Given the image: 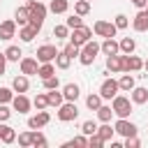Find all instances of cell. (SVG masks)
I'll list each match as a JSON object with an SVG mask.
<instances>
[{
  "label": "cell",
  "mask_w": 148,
  "mask_h": 148,
  "mask_svg": "<svg viewBox=\"0 0 148 148\" xmlns=\"http://www.w3.org/2000/svg\"><path fill=\"white\" fill-rule=\"evenodd\" d=\"M32 146H37V148H44L46 146V136L39 130H32Z\"/></svg>",
  "instance_id": "cell-36"
},
{
  "label": "cell",
  "mask_w": 148,
  "mask_h": 148,
  "mask_svg": "<svg viewBox=\"0 0 148 148\" xmlns=\"http://www.w3.org/2000/svg\"><path fill=\"white\" fill-rule=\"evenodd\" d=\"M37 28L35 25H30V23H25V25H21V30H18V37H21V42H32L35 37H37Z\"/></svg>",
  "instance_id": "cell-19"
},
{
  "label": "cell",
  "mask_w": 148,
  "mask_h": 148,
  "mask_svg": "<svg viewBox=\"0 0 148 148\" xmlns=\"http://www.w3.org/2000/svg\"><path fill=\"white\" fill-rule=\"evenodd\" d=\"M139 69H143V60H141L139 56L127 53V56L123 58V72H139Z\"/></svg>",
  "instance_id": "cell-11"
},
{
  "label": "cell",
  "mask_w": 148,
  "mask_h": 148,
  "mask_svg": "<svg viewBox=\"0 0 148 148\" xmlns=\"http://www.w3.org/2000/svg\"><path fill=\"white\" fill-rule=\"evenodd\" d=\"M134 86H136V81H134V76H132L130 72H127V74H123V76L118 79V88H120V90H127V92H130Z\"/></svg>",
  "instance_id": "cell-24"
},
{
  "label": "cell",
  "mask_w": 148,
  "mask_h": 148,
  "mask_svg": "<svg viewBox=\"0 0 148 148\" xmlns=\"http://www.w3.org/2000/svg\"><path fill=\"white\" fill-rule=\"evenodd\" d=\"M113 132H118L120 136H134L136 134V125L130 123L127 118H118L116 125H113Z\"/></svg>",
  "instance_id": "cell-8"
},
{
  "label": "cell",
  "mask_w": 148,
  "mask_h": 148,
  "mask_svg": "<svg viewBox=\"0 0 148 148\" xmlns=\"http://www.w3.org/2000/svg\"><path fill=\"white\" fill-rule=\"evenodd\" d=\"M88 2H92V0H88Z\"/></svg>",
  "instance_id": "cell-52"
},
{
  "label": "cell",
  "mask_w": 148,
  "mask_h": 148,
  "mask_svg": "<svg viewBox=\"0 0 148 148\" xmlns=\"http://www.w3.org/2000/svg\"><path fill=\"white\" fill-rule=\"evenodd\" d=\"M99 51H102L104 56H116V53H120V49H118V42H116L113 37H104V42L99 44Z\"/></svg>",
  "instance_id": "cell-15"
},
{
  "label": "cell",
  "mask_w": 148,
  "mask_h": 148,
  "mask_svg": "<svg viewBox=\"0 0 148 148\" xmlns=\"http://www.w3.org/2000/svg\"><path fill=\"white\" fill-rule=\"evenodd\" d=\"M79 95H81V90H79L76 83H65V86H62V97H65L67 102H76Z\"/></svg>",
  "instance_id": "cell-20"
},
{
  "label": "cell",
  "mask_w": 148,
  "mask_h": 148,
  "mask_svg": "<svg viewBox=\"0 0 148 148\" xmlns=\"http://www.w3.org/2000/svg\"><path fill=\"white\" fill-rule=\"evenodd\" d=\"M113 25H116L118 30H125V28L130 25V18H127L125 14H118V16H116V21H113Z\"/></svg>",
  "instance_id": "cell-38"
},
{
  "label": "cell",
  "mask_w": 148,
  "mask_h": 148,
  "mask_svg": "<svg viewBox=\"0 0 148 148\" xmlns=\"http://www.w3.org/2000/svg\"><path fill=\"white\" fill-rule=\"evenodd\" d=\"M130 2H132V5H134V7H136V9H143V7H146V2H148V0H130Z\"/></svg>",
  "instance_id": "cell-49"
},
{
  "label": "cell",
  "mask_w": 148,
  "mask_h": 148,
  "mask_svg": "<svg viewBox=\"0 0 148 148\" xmlns=\"http://www.w3.org/2000/svg\"><path fill=\"white\" fill-rule=\"evenodd\" d=\"M5 69H7V58H5V51L0 53V76L5 74Z\"/></svg>",
  "instance_id": "cell-48"
},
{
  "label": "cell",
  "mask_w": 148,
  "mask_h": 148,
  "mask_svg": "<svg viewBox=\"0 0 148 148\" xmlns=\"http://www.w3.org/2000/svg\"><path fill=\"white\" fill-rule=\"evenodd\" d=\"M49 9H51L53 14H65V12L69 9V0H51Z\"/></svg>",
  "instance_id": "cell-27"
},
{
  "label": "cell",
  "mask_w": 148,
  "mask_h": 148,
  "mask_svg": "<svg viewBox=\"0 0 148 148\" xmlns=\"http://www.w3.org/2000/svg\"><path fill=\"white\" fill-rule=\"evenodd\" d=\"M118 49H120V53L127 56V53H132V51L136 49V42H134L132 37H123V39L118 42Z\"/></svg>",
  "instance_id": "cell-25"
},
{
  "label": "cell",
  "mask_w": 148,
  "mask_h": 148,
  "mask_svg": "<svg viewBox=\"0 0 148 148\" xmlns=\"http://www.w3.org/2000/svg\"><path fill=\"white\" fill-rule=\"evenodd\" d=\"M21 56H23V51H21L18 46H7V51H5V58L12 60V62H18Z\"/></svg>",
  "instance_id": "cell-31"
},
{
  "label": "cell",
  "mask_w": 148,
  "mask_h": 148,
  "mask_svg": "<svg viewBox=\"0 0 148 148\" xmlns=\"http://www.w3.org/2000/svg\"><path fill=\"white\" fill-rule=\"evenodd\" d=\"M72 65V58L65 53V51H58V56H56V67L58 69H67Z\"/></svg>",
  "instance_id": "cell-29"
},
{
  "label": "cell",
  "mask_w": 148,
  "mask_h": 148,
  "mask_svg": "<svg viewBox=\"0 0 148 148\" xmlns=\"http://www.w3.org/2000/svg\"><path fill=\"white\" fill-rule=\"evenodd\" d=\"M46 99H49V106H60V104L65 102V97H62V92H58V88L49 90V92H46Z\"/></svg>",
  "instance_id": "cell-26"
},
{
  "label": "cell",
  "mask_w": 148,
  "mask_h": 148,
  "mask_svg": "<svg viewBox=\"0 0 148 148\" xmlns=\"http://www.w3.org/2000/svg\"><path fill=\"white\" fill-rule=\"evenodd\" d=\"M88 12H90V2H88V0H76V2H74V14L86 16Z\"/></svg>",
  "instance_id": "cell-32"
},
{
  "label": "cell",
  "mask_w": 148,
  "mask_h": 148,
  "mask_svg": "<svg viewBox=\"0 0 148 148\" xmlns=\"http://www.w3.org/2000/svg\"><path fill=\"white\" fill-rule=\"evenodd\" d=\"M56 74V67H53V62H42L39 67H37V76L44 81V79H49V76H53Z\"/></svg>",
  "instance_id": "cell-23"
},
{
  "label": "cell",
  "mask_w": 148,
  "mask_h": 148,
  "mask_svg": "<svg viewBox=\"0 0 148 148\" xmlns=\"http://www.w3.org/2000/svg\"><path fill=\"white\" fill-rule=\"evenodd\" d=\"M143 69H146V72H148V60H143Z\"/></svg>",
  "instance_id": "cell-50"
},
{
  "label": "cell",
  "mask_w": 148,
  "mask_h": 148,
  "mask_svg": "<svg viewBox=\"0 0 148 148\" xmlns=\"http://www.w3.org/2000/svg\"><path fill=\"white\" fill-rule=\"evenodd\" d=\"M9 116H12V109H9L7 104H0V123L9 120Z\"/></svg>",
  "instance_id": "cell-47"
},
{
  "label": "cell",
  "mask_w": 148,
  "mask_h": 148,
  "mask_svg": "<svg viewBox=\"0 0 148 148\" xmlns=\"http://www.w3.org/2000/svg\"><path fill=\"white\" fill-rule=\"evenodd\" d=\"M37 58H21V74H25V76H32V74H37Z\"/></svg>",
  "instance_id": "cell-18"
},
{
  "label": "cell",
  "mask_w": 148,
  "mask_h": 148,
  "mask_svg": "<svg viewBox=\"0 0 148 148\" xmlns=\"http://www.w3.org/2000/svg\"><path fill=\"white\" fill-rule=\"evenodd\" d=\"M130 92H132V95H130L132 104H146V102H148V88H143V86H134Z\"/></svg>",
  "instance_id": "cell-13"
},
{
  "label": "cell",
  "mask_w": 148,
  "mask_h": 148,
  "mask_svg": "<svg viewBox=\"0 0 148 148\" xmlns=\"http://www.w3.org/2000/svg\"><path fill=\"white\" fill-rule=\"evenodd\" d=\"M111 109H113V113H116L118 118H127V116L132 113V99L125 97V95H116V97L111 99Z\"/></svg>",
  "instance_id": "cell-3"
},
{
  "label": "cell",
  "mask_w": 148,
  "mask_h": 148,
  "mask_svg": "<svg viewBox=\"0 0 148 148\" xmlns=\"http://www.w3.org/2000/svg\"><path fill=\"white\" fill-rule=\"evenodd\" d=\"M12 106H14V111H18V113H28L30 106H32V102H30L23 92H18L16 97H12Z\"/></svg>",
  "instance_id": "cell-12"
},
{
  "label": "cell",
  "mask_w": 148,
  "mask_h": 148,
  "mask_svg": "<svg viewBox=\"0 0 148 148\" xmlns=\"http://www.w3.org/2000/svg\"><path fill=\"white\" fill-rule=\"evenodd\" d=\"M97 53H99V44L97 42H92V39H88L83 46H81V51H79V60H81V65H92L95 62V58H97Z\"/></svg>",
  "instance_id": "cell-2"
},
{
  "label": "cell",
  "mask_w": 148,
  "mask_h": 148,
  "mask_svg": "<svg viewBox=\"0 0 148 148\" xmlns=\"http://www.w3.org/2000/svg\"><path fill=\"white\" fill-rule=\"evenodd\" d=\"M18 146H23V148L32 146V132H23V134H18Z\"/></svg>",
  "instance_id": "cell-40"
},
{
  "label": "cell",
  "mask_w": 148,
  "mask_h": 148,
  "mask_svg": "<svg viewBox=\"0 0 148 148\" xmlns=\"http://www.w3.org/2000/svg\"><path fill=\"white\" fill-rule=\"evenodd\" d=\"M12 90L9 88H0V104H7V102H12Z\"/></svg>",
  "instance_id": "cell-45"
},
{
  "label": "cell",
  "mask_w": 148,
  "mask_h": 148,
  "mask_svg": "<svg viewBox=\"0 0 148 148\" xmlns=\"http://www.w3.org/2000/svg\"><path fill=\"white\" fill-rule=\"evenodd\" d=\"M95 132H97V123H95V120H86V123L81 125V134L90 136V134H95Z\"/></svg>",
  "instance_id": "cell-35"
},
{
  "label": "cell",
  "mask_w": 148,
  "mask_h": 148,
  "mask_svg": "<svg viewBox=\"0 0 148 148\" xmlns=\"http://www.w3.org/2000/svg\"><path fill=\"white\" fill-rule=\"evenodd\" d=\"M25 7H28V23L35 25L37 30H42V23H44V18H46V7H44L39 0H28Z\"/></svg>",
  "instance_id": "cell-1"
},
{
  "label": "cell",
  "mask_w": 148,
  "mask_h": 148,
  "mask_svg": "<svg viewBox=\"0 0 148 148\" xmlns=\"http://www.w3.org/2000/svg\"><path fill=\"white\" fill-rule=\"evenodd\" d=\"M86 106H88L90 111H97V109L102 106V95H99V92H97V95H92V92H90V95L86 97Z\"/></svg>",
  "instance_id": "cell-30"
},
{
  "label": "cell",
  "mask_w": 148,
  "mask_h": 148,
  "mask_svg": "<svg viewBox=\"0 0 148 148\" xmlns=\"http://www.w3.org/2000/svg\"><path fill=\"white\" fill-rule=\"evenodd\" d=\"M58 56V49L53 44H44L37 49V62H53Z\"/></svg>",
  "instance_id": "cell-9"
},
{
  "label": "cell",
  "mask_w": 148,
  "mask_h": 148,
  "mask_svg": "<svg viewBox=\"0 0 148 148\" xmlns=\"http://www.w3.org/2000/svg\"><path fill=\"white\" fill-rule=\"evenodd\" d=\"M12 88H14V92H25V90L30 88V81H28V76H25V74H18V76H14V81H12Z\"/></svg>",
  "instance_id": "cell-22"
},
{
  "label": "cell",
  "mask_w": 148,
  "mask_h": 148,
  "mask_svg": "<svg viewBox=\"0 0 148 148\" xmlns=\"http://www.w3.org/2000/svg\"><path fill=\"white\" fill-rule=\"evenodd\" d=\"M92 32H95V35H99V37H116L118 28H116L113 23H109V21H95Z\"/></svg>",
  "instance_id": "cell-7"
},
{
  "label": "cell",
  "mask_w": 148,
  "mask_h": 148,
  "mask_svg": "<svg viewBox=\"0 0 148 148\" xmlns=\"http://www.w3.org/2000/svg\"><path fill=\"white\" fill-rule=\"evenodd\" d=\"M0 141H2V143H14V141H16V132H14V127L0 123Z\"/></svg>",
  "instance_id": "cell-21"
},
{
  "label": "cell",
  "mask_w": 148,
  "mask_h": 148,
  "mask_svg": "<svg viewBox=\"0 0 148 148\" xmlns=\"http://www.w3.org/2000/svg\"><path fill=\"white\" fill-rule=\"evenodd\" d=\"M132 28H134L136 32H146V30H148V14H146V9H139V14H136L134 21H132Z\"/></svg>",
  "instance_id": "cell-16"
},
{
  "label": "cell",
  "mask_w": 148,
  "mask_h": 148,
  "mask_svg": "<svg viewBox=\"0 0 148 148\" xmlns=\"http://www.w3.org/2000/svg\"><path fill=\"white\" fill-rule=\"evenodd\" d=\"M62 51H65V53H67V56L74 60V58H79V51H81V46H76V44H72V42H69V44H67Z\"/></svg>",
  "instance_id": "cell-39"
},
{
  "label": "cell",
  "mask_w": 148,
  "mask_h": 148,
  "mask_svg": "<svg viewBox=\"0 0 148 148\" xmlns=\"http://www.w3.org/2000/svg\"><path fill=\"white\" fill-rule=\"evenodd\" d=\"M118 81L116 79H104L102 81V86H99V95H102V99H113L116 95H118Z\"/></svg>",
  "instance_id": "cell-6"
},
{
  "label": "cell",
  "mask_w": 148,
  "mask_h": 148,
  "mask_svg": "<svg viewBox=\"0 0 148 148\" xmlns=\"http://www.w3.org/2000/svg\"><path fill=\"white\" fill-rule=\"evenodd\" d=\"M49 120H51V116H49V111H37V116H30L28 118V127L30 130H42L44 125H49Z\"/></svg>",
  "instance_id": "cell-10"
},
{
  "label": "cell",
  "mask_w": 148,
  "mask_h": 148,
  "mask_svg": "<svg viewBox=\"0 0 148 148\" xmlns=\"http://www.w3.org/2000/svg\"><path fill=\"white\" fill-rule=\"evenodd\" d=\"M16 35V21H12V18H7V21H2L0 23V39H12Z\"/></svg>",
  "instance_id": "cell-14"
},
{
  "label": "cell",
  "mask_w": 148,
  "mask_h": 148,
  "mask_svg": "<svg viewBox=\"0 0 148 148\" xmlns=\"http://www.w3.org/2000/svg\"><path fill=\"white\" fill-rule=\"evenodd\" d=\"M143 9H146V14H148V2H146V7H143Z\"/></svg>",
  "instance_id": "cell-51"
},
{
  "label": "cell",
  "mask_w": 148,
  "mask_h": 148,
  "mask_svg": "<svg viewBox=\"0 0 148 148\" xmlns=\"http://www.w3.org/2000/svg\"><path fill=\"white\" fill-rule=\"evenodd\" d=\"M76 116H79V109H76V102H62L60 106H58V120H62V123H69V120H76Z\"/></svg>",
  "instance_id": "cell-5"
},
{
  "label": "cell",
  "mask_w": 148,
  "mask_h": 148,
  "mask_svg": "<svg viewBox=\"0 0 148 148\" xmlns=\"http://www.w3.org/2000/svg\"><path fill=\"white\" fill-rule=\"evenodd\" d=\"M14 21H16L18 25H25V23H28V7H16V12H14Z\"/></svg>",
  "instance_id": "cell-33"
},
{
  "label": "cell",
  "mask_w": 148,
  "mask_h": 148,
  "mask_svg": "<svg viewBox=\"0 0 148 148\" xmlns=\"http://www.w3.org/2000/svg\"><path fill=\"white\" fill-rule=\"evenodd\" d=\"M111 116H113V109H111V106H104V104H102V106L97 109V118H99L102 123H109Z\"/></svg>",
  "instance_id": "cell-34"
},
{
  "label": "cell",
  "mask_w": 148,
  "mask_h": 148,
  "mask_svg": "<svg viewBox=\"0 0 148 148\" xmlns=\"http://www.w3.org/2000/svg\"><path fill=\"white\" fill-rule=\"evenodd\" d=\"M44 88H46V90H53V88H60V81H58V76L53 74V76H49V79H44Z\"/></svg>",
  "instance_id": "cell-42"
},
{
  "label": "cell",
  "mask_w": 148,
  "mask_h": 148,
  "mask_svg": "<svg viewBox=\"0 0 148 148\" xmlns=\"http://www.w3.org/2000/svg\"><path fill=\"white\" fill-rule=\"evenodd\" d=\"M35 106H37V111H42V109H46L49 106V99H46V92H39L37 97H35V102H32Z\"/></svg>",
  "instance_id": "cell-37"
},
{
  "label": "cell",
  "mask_w": 148,
  "mask_h": 148,
  "mask_svg": "<svg viewBox=\"0 0 148 148\" xmlns=\"http://www.w3.org/2000/svg\"><path fill=\"white\" fill-rule=\"evenodd\" d=\"M53 35H56V39L69 37V28H67V25H56V28H53Z\"/></svg>",
  "instance_id": "cell-41"
},
{
  "label": "cell",
  "mask_w": 148,
  "mask_h": 148,
  "mask_svg": "<svg viewBox=\"0 0 148 148\" xmlns=\"http://www.w3.org/2000/svg\"><path fill=\"white\" fill-rule=\"evenodd\" d=\"M92 37V28H88V25H79V28H72V35H69V42L72 44H76V46H83L88 39Z\"/></svg>",
  "instance_id": "cell-4"
},
{
  "label": "cell",
  "mask_w": 148,
  "mask_h": 148,
  "mask_svg": "<svg viewBox=\"0 0 148 148\" xmlns=\"http://www.w3.org/2000/svg\"><path fill=\"white\" fill-rule=\"evenodd\" d=\"M95 134H97V136H99V139H102V141L106 143L109 139H113V127H111L109 123H104L102 127H97V132H95Z\"/></svg>",
  "instance_id": "cell-28"
},
{
  "label": "cell",
  "mask_w": 148,
  "mask_h": 148,
  "mask_svg": "<svg viewBox=\"0 0 148 148\" xmlns=\"http://www.w3.org/2000/svg\"><path fill=\"white\" fill-rule=\"evenodd\" d=\"M141 146V141L136 139V134L134 136H125V148H139Z\"/></svg>",
  "instance_id": "cell-46"
},
{
  "label": "cell",
  "mask_w": 148,
  "mask_h": 148,
  "mask_svg": "<svg viewBox=\"0 0 148 148\" xmlns=\"http://www.w3.org/2000/svg\"><path fill=\"white\" fill-rule=\"evenodd\" d=\"M81 23H83V21H81V16H79V14H72V16L67 18V23H65V25H67V28L72 30V28H79Z\"/></svg>",
  "instance_id": "cell-43"
},
{
  "label": "cell",
  "mask_w": 148,
  "mask_h": 148,
  "mask_svg": "<svg viewBox=\"0 0 148 148\" xmlns=\"http://www.w3.org/2000/svg\"><path fill=\"white\" fill-rule=\"evenodd\" d=\"M88 146H90V148H102L104 141H102L97 134H90V136H88Z\"/></svg>",
  "instance_id": "cell-44"
},
{
  "label": "cell",
  "mask_w": 148,
  "mask_h": 148,
  "mask_svg": "<svg viewBox=\"0 0 148 148\" xmlns=\"http://www.w3.org/2000/svg\"><path fill=\"white\" fill-rule=\"evenodd\" d=\"M123 58H125V56H120V53H116V56H106V69H109L111 74L123 72Z\"/></svg>",
  "instance_id": "cell-17"
}]
</instances>
